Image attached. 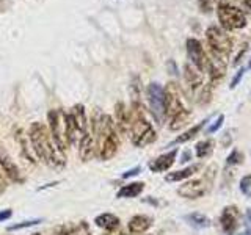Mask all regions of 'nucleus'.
I'll return each instance as SVG.
<instances>
[{
  "mask_svg": "<svg viewBox=\"0 0 251 235\" xmlns=\"http://www.w3.org/2000/svg\"><path fill=\"white\" fill-rule=\"evenodd\" d=\"M250 193H251V191H250Z\"/></svg>",
  "mask_w": 251,
  "mask_h": 235,
  "instance_id": "obj_43",
  "label": "nucleus"
},
{
  "mask_svg": "<svg viewBox=\"0 0 251 235\" xmlns=\"http://www.w3.org/2000/svg\"><path fill=\"white\" fill-rule=\"evenodd\" d=\"M206 35H207V41H209V46H210L212 55L226 61L227 55H229V52L232 49L231 38L226 35V31H223L222 28H218V27H209Z\"/></svg>",
  "mask_w": 251,
  "mask_h": 235,
  "instance_id": "obj_4",
  "label": "nucleus"
},
{
  "mask_svg": "<svg viewBox=\"0 0 251 235\" xmlns=\"http://www.w3.org/2000/svg\"><path fill=\"white\" fill-rule=\"evenodd\" d=\"M192 159V154H190V151H185L184 154H182V159H180V163H185V162H188Z\"/></svg>",
  "mask_w": 251,
  "mask_h": 235,
  "instance_id": "obj_37",
  "label": "nucleus"
},
{
  "mask_svg": "<svg viewBox=\"0 0 251 235\" xmlns=\"http://www.w3.org/2000/svg\"><path fill=\"white\" fill-rule=\"evenodd\" d=\"M53 235H71V234H69V231H66V227H60Z\"/></svg>",
  "mask_w": 251,
  "mask_h": 235,
  "instance_id": "obj_38",
  "label": "nucleus"
},
{
  "mask_svg": "<svg viewBox=\"0 0 251 235\" xmlns=\"http://www.w3.org/2000/svg\"><path fill=\"white\" fill-rule=\"evenodd\" d=\"M145 188V184L143 182H132V184H127L124 185L120 191H118V198H135L138 196L141 191H143Z\"/></svg>",
  "mask_w": 251,
  "mask_h": 235,
  "instance_id": "obj_20",
  "label": "nucleus"
},
{
  "mask_svg": "<svg viewBox=\"0 0 251 235\" xmlns=\"http://www.w3.org/2000/svg\"><path fill=\"white\" fill-rule=\"evenodd\" d=\"M243 235H251V234H247V232H243Z\"/></svg>",
  "mask_w": 251,
  "mask_h": 235,
  "instance_id": "obj_40",
  "label": "nucleus"
},
{
  "mask_svg": "<svg viewBox=\"0 0 251 235\" xmlns=\"http://www.w3.org/2000/svg\"><path fill=\"white\" fill-rule=\"evenodd\" d=\"M73 235H91V234H90L88 226H86L85 223H80V224H78V226L75 227V229H74Z\"/></svg>",
  "mask_w": 251,
  "mask_h": 235,
  "instance_id": "obj_30",
  "label": "nucleus"
},
{
  "mask_svg": "<svg viewBox=\"0 0 251 235\" xmlns=\"http://www.w3.org/2000/svg\"><path fill=\"white\" fill-rule=\"evenodd\" d=\"M132 132V143L138 146V147H143L151 144L152 141H155V132L151 127L143 115H141L140 110H133L130 113V129Z\"/></svg>",
  "mask_w": 251,
  "mask_h": 235,
  "instance_id": "obj_3",
  "label": "nucleus"
},
{
  "mask_svg": "<svg viewBox=\"0 0 251 235\" xmlns=\"http://www.w3.org/2000/svg\"><path fill=\"white\" fill-rule=\"evenodd\" d=\"M223 121H225V116H223V115H220V116L217 118V121L207 129V133H214V132H217V130L223 125Z\"/></svg>",
  "mask_w": 251,
  "mask_h": 235,
  "instance_id": "obj_29",
  "label": "nucleus"
},
{
  "mask_svg": "<svg viewBox=\"0 0 251 235\" xmlns=\"http://www.w3.org/2000/svg\"><path fill=\"white\" fill-rule=\"evenodd\" d=\"M242 159H243L242 152H239L237 149H234V151L229 154V157L226 159V164H227V166H234V164L242 163Z\"/></svg>",
  "mask_w": 251,
  "mask_h": 235,
  "instance_id": "obj_26",
  "label": "nucleus"
},
{
  "mask_svg": "<svg viewBox=\"0 0 251 235\" xmlns=\"http://www.w3.org/2000/svg\"><path fill=\"white\" fill-rule=\"evenodd\" d=\"M200 8L204 13H209L212 10V5H210V0H200Z\"/></svg>",
  "mask_w": 251,
  "mask_h": 235,
  "instance_id": "obj_33",
  "label": "nucleus"
},
{
  "mask_svg": "<svg viewBox=\"0 0 251 235\" xmlns=\"http://www.w3.org/2000/svg\"><path fill=\"white\" fill-rule=\"evenodd\" d=\"M149 227H151V218L146 215H137L130 218V221L127 224V229L132 235H141L145 234Z\"/></svg>",
  "mask_w": 251,
  "mask_h": 235,
  "instance_id": "obj_14",
  "label": "nucleus"
},
{
  "mask_svg": "<svg viewBox=\"0 0 251 235\" xmlns=\"http://www.w3.org/2000/svg\"><path fill=\"white\" fill-rule=\"evenodd\" d=\"M176 155H177V149H173L171 152H167L160 157H157L152 163H149V169L152 172H163V171L170 169L171 164L176 160Z\"/></svg>",
  "mask_w": 251,
  "mask_h": 235,
  "instance_id": "obj_13",
  "label": "nucleus"
},
{
  "mask_svg": "<svg viewBox=\"0 0 251 235\" xmlns=\"http://www.w3.org/2000/svg\"><path fill=\"white\" fill-rule=\"evenodd\" d=\"M96 224L99 227H102V229L112 232L120 227V219H118V216H115L113 213H102V215L96 216Z\"/></svg>",
  "mask_w": 251,
  "mask_h": 235,
  "instance_id": "obj_19",
  "label": "nucleus"
},
{
  "mask_svg": "<svg viewBox=\"0 0 251 235\" xmlns=\"http://www.w3.org/2000/svg\"><path fill=\"white\" fill-rule=\"evenodd\" d=\"M243 72H245V69H240V70H239V74H235V77L232 78V82H231V85H229V86H231V88H232V90H234V88H235V86H237V85L240 83V80H242V77H243Z\"/></svg>",
  "mask_w": 251,
  "mask_h": 235,
  "instance_id": "obj_31",
  "label": "nucleus"
},
{
  "mask_svg": "<svg viewBox=\"0 0 251 235\" xmlns=\"http://www.w3.org/2000/svg\"><path fill=\"white\" fill-rule=\"evenodd\" d=\"M49 125H50V135L53 138V143L65 151L68 147L66 140V125H65V113L60 110H52L49 112Z\"/></svg>",
  "mask_w": 251,
  "mask_h": 235,
  "instance_id": "obj_6",
  "label": "nucleus"
},
{
  "mask_svg": "<svg viewBox=\"0 0 251 235\" xmlns=\"http://www.w3.org/2000/svg\"><path fill=\"white\" fill-rule=\"evenodd\" d=\"M187 53H188V58H190V61H192V65L196 69L198 70L206 69L207 57H206V53H204L202 46L198 39H195V38L187 39Z\"/></svg>",
  "mask_w": 251,
  "mask_h": 235,
  "instance_id": "obj_9",
  "label": "nucleus"
},
{
  "mask_svg": "<svg viewBox=\"0 0 251 235\" xmlns=\"http://www.w3.org/2000/svg\"><path fill=\"white\" fill-rule=\"evenodd\" d=\"M250 188H251V176H245L240 180V190H242V193L248 194L251 191Z\"/></svg>",
  "mask_w": 251,
  "mask_h": 235,
  "instance_id": "obj_27",
  "label": "nucleus"
},
{
  "mask_svg": "<svg viewBox=\"0 0 251 235\" xmlns=\"http://www.w3.org/2000/svg\"><path fill=\"white\" fill-rule=\"evenodd\" d=\"M247 49H248V44L247 43H243L242 44V49H240V52L237 53V57H235V61H234V66H237L239 63L242 61V57H243V53L247 52Z\"/></svg>",
  "mask_w": 251,
  "mask_h": 235,
  "instance_id": "obj_32",
  "label": "nucleus"
},
{
  "mask_svg": "<svg viewBox=\"0 0 251 235\" xmlns=\"http://www.w3.org/2000/svg\"><path fill=\"white\" fill-rule=\"evenodd\" d=\"M94 138L91 133L86 132L83 138L80 140V159L83 162H88L90 159H93L94 152H96V149H94Z\"/></svg>",
  "mask_w": 251,
  "mask_h": 235,
  "instance_id": "obj_17",
  "label": "nucleus"
},
{
  "mask_svg": "<svg viewBox=\"0 0 251 235\" xmlns=\"http://www.w3.org/2000/svg\"><path fill=\"white\" fill-rule=\"evenodd\" d=\"M206 191H207V185L201 179L185 182L177 190L179 196H182V198H187V199H198V198H201V196L206 194Z\"/></svg>",
  "mask_w": 251,
  "mask_h": 235,
  "instance_id": "obj_11",
  "label": "nucleus"
},
{
  "mask_svg": "<svg viewBox=\"0 0 251 235\" xmlns=\"http://www.w3.org/2000/svg\"><path fill=\"white\" fill-rule=\"evenodd\" d=\"M163 91H165V115L173 118L177 113L184 112L185 107H184L182 99H180L176 83H168V86Z\"/></svg>",
  "mask_w": 251,
  "mask_h": 235,
  "instance_id": "obj_8",
  "label": "nucleus"
},
{
  "mask_svg": "<svg viewBox=\"0 0 251 235\" xmlns=\"http://www.w3.org/2000/svg\"><path fill=\"white\" fill-rule=\"evenodd\" d=\"M30 141L33 151L39 157V160L50 164L53 168H63L66 163V157L60 147L50 138V132L41 122H33L30 127Z\"/></svg>",
  "mask_w": 251,
  "mask_h": 235,
  "instance_id": "obj_1",
  "label": "nucleus"
},
{
  "mask_svg": "<svg viewBox=\"0 0 251 235\" xmlns=\"http://www.w3.org/2000/svg\"><path fill=\"white\" fill-rule=\"evenodd\" d=\"M31 235H41V234H31Z\"/></svg>",
  "mask_w": 251,
  "mask_h": 235,
  "instance_id": "obj_42",
  "label": "nucleus"
},
{
  "mask_svg": "<svg viewBox=\"0 0 251 235\" xmlns=\"http://www.w3.org/2000/svg\"><path fill=\"white\" fill-rule=\"evenodd\" d=\"M140 171H141V168H140V166H135L133 169H129L127 172H124L123 177H124V179H127V177H132V176H137V174H140Z\"/></svg>",
  "mask_w": 251,
  "mask_h": 235,
  "instance_id": "obj_34",
  "label": "nucleus"
},
{
  "mask_svg": "<svg viewBox=\"0 0 251 235\" xmlns=\"http://www.w3.org/2000/svg\"><path fill=\"white\" fill-rule=\"evenodd\" d=\"M243 3H245L250 8V10H251V0H243Z\"/></svg>",
  "mask_w": 251,
  "mask_h": 235,
  "instance_id": "obj_39",
  "label": "nucleus"
},
{
  "mask_svg": "<svg viewBox=\"0 0 251 235\" xmlns=\"http://www.w3.org/2000/svg\"><path fill=\"white\" fill-rule=\"evenodd\" d=\"M184 77H185V82L187 85L190 86V90L193 93H196L198 90L202 88V77L200 74V70L193 68L192 65H185L184 68Z\"/></svg>",
  "mask_w": 251,
  "mask_h": 235,
  "instance_id": "obj_15",
  "label": "nucleus"
},
{
  "mask_svg": "<svg viewBox=\"0 0 251 235\" xmlns=\"http://www.w3.org/2000/svg\"><path fill=\"white\" fill-rule=\"evenodd\" d=\"M13 215V212L8 209V210H3V212H0V221H5V219H8Z\"/></svg>",
  "mask_w": 251,
  "mask_h": 235,
  "instance_id": "obj_35",
  "label": "nucleus"
},
{
  "mask_svg": "<svg viewBox=\"0 0 251 235\" xmlns=\"http://www.w3.org/2000/svg\"><path fill=\"white\" fill-rule=\"evenodd\" d=\"M210 100V88L206 86V88H201V94H200V104H207Z\"/></svg>",
  "mask_w": 251,
  "mask_h": 235,
  "instance_id": "obj_28",
  "label": "nucleus"
},
{
  "mask_svg": "<svg viewBox=\"0 0 251 235\" xmlns=\"http://www.w3.org/2000/svg\"><path fill=\"white\" fill-rule=\"evenodd\" d=\"M0 166H2V169L5 171V174H6L8 179L14 180V182H21V180H22L19 168L16 166V163L13 162L10 154L5 151L3 146H0Z\"/></svg>",
  "mask_w": 251,
  "mask_h": 235,
  "instance_id": "obj_12",
  "label": "nucleus"
},
{
  "mask_svg": "<svg viewBox=\"0 0 251 235\" xmlns=\"http://www.w3.org/2000/svg\"><path fill=\"white\" fill-rule=\"evenodd\" d=\"M212 151H214V143H212L210 140L200 141V143L196 144V157H198V159H206L207 155H210Z\"/></svg>",
  "mask_w": 251,
  "mask_h": 235,
  "instance_id": "obj_24",
  "label": "nucleus"
},
{
  "mask_svg": "<svg viewBox=\"0 0 251 235\" xmlns=\"http://www.w3.org/2000/svg\"><path fill=\"white\" fill-rule=\"evenodd\" d=\"M185 219L188 221V224L193 226V227H196V229H206V227L210 226V219H209L206 215L198 213V212H195V213L187 215Z\"/></svg>",
  "mask_w": 251,
  "mask_h": 235,
  "instance_id": "obj_21",
  "label": "nucleus"
},
{
  "mask_svg": "<svg viewBox=\"0 0 251 235\" xmlns=\"http://www.w3.org/2000/svg\"><path fill=\"white\" fill-rule=\"evenodd\" d=\"M206 68L209 69V74H210L212 82H218L220 78L225 75V72H226V61L222 60V58H217V57H214V55H212L210 60L207 58Z\"/></svg>",
  "mask_w": 251,
  "mask_h": 235,
  "instance_id": "obj_16",
  "label": "nucleus"
},
{
  "mask_svg": "<svg viewBox=\"0 0 251 235\" xmlns=\"http://www.w3.org/2000/svg\"><path fill=\"white\" fill-rule=\"evenodd\" d=\"M248 68H251V60H250V65H248Z\"/></svg>",
  "mask_w": 251,
  "mask_h": 235,
  "instance_id": "obj_41",
  "label": "nucleus"
},
{
  "mask_svg": "<svg viewBox=\"0 0 251 235\" xmlns=\"http://www.w3.org/2000/svg\"><path fill=\"white\" fill-rule=\"evenodd\" d=\"M218 19L226 30H240L247 25V18L239 8L222 3L218 6Z\"/></svg>",
  "mask_w": 251,
  "mask_h": 235,
  "instance_id": "obj_5",
  "label": "nucleus"
},
{
  "mask_svg": "<svg viewBox=\"0 0 251 235\" xmlns=\"http://www.w3.org/2000/svg\"><path fill=\"white\" fill-rule=\"evenodd\" d=\"M188 118H190V112L188 110H184V112L177 113L176 116L171 118V122H170V129L171 130H179L180 127H184V125L187 124Z\"/></svg>",
  "mask_w": 251,
  "mask_h": 235,
  "instance_id": "obj_23",
  "label": "nucleus"
},
{
  "mask_svg": "<svg viewBox=\"0 0 251 235\" xmlns=\"http://www.w3.org/2000/svg\"><path fill=\"white\" fill-rule=\"evenodd\" d=\"M43 219L41 218H36V219H30V221H24V223H19V224H14V226H10L8 227V231L13 232V231H19V229H25V227H30V226H35V224H39Z\"/></svg>",
  "mask_w": 251,
  "mask_h": 235,
  "instance_id": "obj_25",
  "label": "nucleus"
},
{
  "mask_svg": "<svg viewBox=\"0 0 251 235\" xmlns=\"http://www.w3.org/2000/svg\"><path fill=\"white\" fill-rule=\"evenodd\" d=\"M220 224L226 235H234L239 227V210L234 206H227L223 209L222 218H220Z\"/></svg>",
  "mask_w": 251,
  "mask_h": 235,
  "instance_id": "obj_10",
  "label": "nucleus"
},
{
  "mask_svg": "<svg viewBox=\"0 0 251 235\" xmlns=\"http://www.w3.org/2000/svg\"><path fill=\"white\" fill-rule=\"evenodd\" d=\"M200 169H201L200 164H192V166H187L184 169H179V171H175V172H168V174L165 176V180H167V182H179V180L192 177L195 172H198Z\"/></svg>",
  "mask_w": 251,
  "mask_h": 235,
  "instance_id": "obj_18",
  "label": "nucleus"
},
{
  "mask_svg": "<svg viewBox=\"0 0 251 235\" xmlns=\"http://www.w3.org/2000/svg\"><path fill=\"white\" fill-rule=\"evenodd\" d=\"M93 130L100 143L99 157L102 160H110L118 152V147H120V137H118V133L115 130L112 118L99 112L96 115V112H94Z\"/></svg>",
  "mask_w": 251,
  "mask_h": 235,
  "instance_id": "obj_2",
  "label": "nucleus"
},
{
  "mask_svg": "<svg viewBox=\"0 0 251 235\" xmlns=\"http://www.w3.org/2000/svg\"><path fill=\"white\" fill-rule=\"evenodd\" d=\"M5 190H6V179L2 172H0V194H2Z\"/></svg>",
  "mask_w": 251,
  "mask_h": 235,
  "instance_id": "obj_36",
  "label": "nucleus"
},
{
  "mask_svg": "<svg viewBox=\"0 0 251 235\" xmlns=\"http://www.w3.org/2000/svg\"><path fill=\"white\" fill-rule=\"evenodd\" d=\"M206 122H207V119H204L202 122H200V124H196V125H193L192 129H188L187 132H184L182 135H179L175 141H173V144H179V143H187V141H190L192 138H195L196 135L200 133V130L206 125Z\"/></svg>",
  "mask_w": 251,
  "mask_h": 235,
  "instance_id": "obj_22",
  "label": "nucleus"
},
{
  "mask_svg": "<svg viewBox=\"0 0 251 235\" xmlns=\"http://www.w3.org/2000/svg\"><path fill=\"white\" fill-rule=\"evenodd\" d=\"M148 102L149 108L157 121H163L165 118V91L159 83H151L148 86Z\"/></svg>",
  "mask_w": 251,
  "mask_h": 235,
  "instance_id": "obj_7",
  "label": "nucleus"
}]
</instances>
